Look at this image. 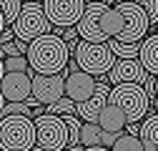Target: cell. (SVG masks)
Listing matches in <instances>:
<instances>
[{
  "label": "cell",
  "mask_w": 158,
  "mask_h": 151,
  "mask_svg": "<svg viewBox=\"0 0 158 151\" xmlns=\"http://www.w3.org/2000/svg\"><path fill=\"white\" fill-rule=\"evenodd\" d=\"M73 48L60 33H45L28 48V61L35 73H63L70 63Z\"/></svg>",
  "instance_id": "cell-1"
},
{
  "label": "cell",
  "mask_w": 158,
  "mask_h": 151,
  "mask_svg": "<svg viewBox=\"0 0 158 151\" xmlns=\"http://www.w3.org/2000/svg\"><path fill=\"white\" fill-rule=\"evenodd\" d=\"M38 146V126L33 116L10 113L0 121V149L3 151H30Z\"/></svg>",
  "instance_id": "cell-2"
},
{
  "label": "cell",
  "mask_w": 158,
  "mask_h": 151,
  "mask_svg": "<svg viewBox=\"0 0 158 151\" xmlns=\"http://www.w3.org/2000/svg\"><path fill=\"white\" fill-rule=\"evenodd\" d=\"M110 103L126 111L128 121H141L151 113V96L143 83H118L110 91Z\"/></svg>",
  "instance_id": "cell-3"
},
{
  "label": "cell",
  "mask_w": 158,
  "mask_h": 151,
  "mask_svg": "<svg viewBox=\"0 0 158 151\" xmlns=\"http://www.w3.org/2000/svg\"><path fill=\"white\" fill-rule=\"evenodd\" d=\"M73 55H75L78 66L88 73H93V76H106L118 61V55L113 53L110 43H93V41H83V38L75 45Z\"/></svg>",
  "instance_id": "cell-4"
},
{
  "label": "cell",
  "mask_w": 158,
  "mask_h": 151,
  "mask_svg": "<svg viewBox=\"0 0 158 151\" xmlns=\"http://www.w3.org/2000/svg\"><path fill=\"white\" fill-rule=\"evenodd\" d=\"M13 30H15V35L20 38V41H28V43H33L35 38L50 33L53 23H50V18H48L43 3L28 0V3L23 5V13L18 15V20L13 23Z\"/></svg>",
  "instance_id": "cell-5"
},
{
  "label": "cell",
  "mask_w": 158,
  "mask_h": 151,
  "mask_svg": "<svg viewBox=\"0 0 158 151\" xmlns=\"http://www.w3.org/2000/svg\"><path fill=\"white\" fill-rule=\"evenodd\" d=\"M38 126V146H43L45 151H65L70 144V128L63 116L58 113H40L35 116Z\"/></svg>",
  "instance_id": "cell-6"
},
{
  "label": "cell",
  "mask_w": 158,
  "mask_h": 151,
  "mask_svg": "<svg viewBox=\"0 0 158 151\" xmlns=\"http://www.w3.org/2000/svg\"><path fill=\"white\" fill-rule=\"evenodd\" d=\"M115 8L121 10L123 18H126V28H123L121 35H118V41L121 43H141V41H146V33L151 28L148 10L143 5L133 3V0H123V3H118Z\"/></svg>",
  "instance_id": "cell-7"
},
{
  "label": "cell",
  "mask_w": 158,
  "mask_h": 151,
  "mask_svg": "<svg viewBox=\"0 0 158 151\" xmlns=\"http://www.w3.org/2000/svg\"><path fill=\"white\" fill-rule=\"evenodd\" d=\"M88 0H43L53 28H73L81 23Z\"/></svg>",
  "instance_id": "cell-8"
},
{
  "label": "cell",
  "mask_w": 158,
  "mask_h": 151,
  "mask_svg": "<svg viewBox=\"0 0 158 151\" xmlns=\"http://www.w3.org/2000/svg\"><path fill=\"white\" fill-rule=\"evenodd\" d=\"M108 3H88L85 13L78 23V33H81L83 41H93V43H108L110 38L103 30V13L108 10Z\"/></svg>",
  "instance_id": "cell-9"
},
{
  "label": "cell",
  "mask_w": 158,
  "mask_h": 151,
  "mask_svg": "<svg viewBox=\"0 0 158 151\" xmlns=\"http://www.w3.org/2000/svg\"><path fill=\"white\" fill-rule=\"evenodd\" d=\"M65 76L68 73H35L33 71V96L50 106L65 96Z\"/></svg>",
  "instance_id": "cell-10"
},
{
  "label": "cell",
  "mask_w": 158,
  "mask_h": 151,
  "mask_svg": "<svg viewBox=\"0 0 158 151\" xmlns=\"http://www.w3.org/2000/svg\"><path fill=\"white\" fill-rule=\"evenodd\" d=\"M95 91H98V83H95L93 73L83 71L81 66L68 68V76H65V96L68 98H73L75 103H83L95 96Z\"/></svg>",
  "instance_id": "cell-11"
},
{
  "label": "cell",
  "mask_w": 158,
  "mask_h": 151,
  "mask_svg": "<svg viewBox=\"0 0 158 151\" xmlns=\"http://www.w3.org/2000/svg\"><path fill=\"white\" fill-rule=\"evenodd\" d=\"M148 76L151 73L141 58H118L115 66L108 71V81L113 86H118V83H146Z\"/></svg>",
  "instance_id": "cell-12"
},
{
  "label": "cell",
  "mask_w": 158,
  "mask_h": 151,
  "mask_svg": "<svg viewBox=\"0 0 158 151\" xmlns=\"http://www.w3.org/2000/svg\"><path fill=\"white\" fill-rule=\"evenodd\" d=\"M30 96H33V71L3 73V98L5 101H28Z\"/></svg>",
  "instance_id": "cell-13"
},
{
  "label": "cell",
  "mask_w": 158,
  "mask_h": 151,
  "mask_svg": "<svg viewBox=\"0 0 158 151\" xmlns=\"http://www.w3.org/2000/svg\"><path fill=\"white\" fill-rule=\"evenodd\" d=\"M108 101H110V88H108L106 83H98L95 96L88 98V101H83V103H78L75 113H78L83 121H98V119H101V111L108 106Z\"/></svg>",
  "instance_id": "cell-14"
},
{
  "label": "cell",
  "mask_w": 158,
  "mask_h": 151,
  "mask_svg": "<svg viewBox=\"0 0 158 151\" xmlns=\"http://www.w3.org/2000/svg\"><path fill=\"white\" fill-rule=\"evenodd\" d=\"M98 123H101V128L108 131V134L121 136L123 131H126V126H128V116H126L123 108H118L115 103L108 101V106L101 111V119H98Z\"/></svg>",
  "instance_id": "cell-15"
},
{
  "label": "cell",
  "mask_w": 158,
  "mask_h": 151,
  "mask_svg": "<svg viewBox=\"0 0 158 151\" xmlns=\"http://www.w3.org/2000/svg\"><path fill=\"white\" fill-rule=\"evenodd\" d=\"M141 61L148 68V73L158 76V33L148 35L146 41L141 43Z\"/></svg>",
  "instance_id": "cell-16"
},
{
  "label": "cell",
  "mask_w": 158,
  "mask_h": 151,
  "mask_svg": "<svg viewBox=\"0 0 158 151\" xmlns=\"http://www.w3.org/2000/svg\"><path fill=\"white\" fill-rule=\"evenodd\" d=\"M141 139L146 151H158V113H148L141 123Z\"/></svg>",
  "instance_id": "cell-17"
},
{
  "label": "cell",
  "mask_w": 158,
  "mask_h": 151,
  "mask_svg": "<svg viewBox=\"0 0 158 151\" xmlns=\"http://www.w3.org/2000/svg\"><path fill=\"white\" fill-rule=\"evenodd\" d=\"M110 151H146V144L138 134H121L115 139V144L110 146Z\"/></svg>",
  "instance_id": "cell-18"
},
{
  "label": "cell",
  "mask_w": 158,
  "mask_h": 151,
  "mask_svg": "<svg viewBox=\"0 0 158 151\" xmlns=\"http://www.w3.org/2000/svg\"><path fill=\"white\" fill-rule=\"evenodd\" d=\"M81 144L83 146H101L103 144V128L98 121H85L81 131Z\"/></svg>",
  "instance_id": "cell-19"
},
{
  "label": "cell",
  "mask_w": 158,
  "mask_h": 151,
  "mask_svg": "<svg viewBox=\"0 0 158 151\" xmlns=\"http://www.w3.org/2000/svg\"><path fill=\"white\" fill-rule=\"evenodd\" d=\"M0 5H3V20H0V25H13L18 20V15L23 13L25 0H0Z\"/></svg>",
  "instance_id": "cell-20"
},
{
  "label": "cell",
  "mask_w": 158,
  "mask_h": 151,
  "mask_svg": "<svg viewBox=\"0 0 158 151\" xmlns=\"http://www.w3.org/2000/svg\"><path fill=\"white\" fill-rule=\"evenodd\" d=\"M108 43L118 58H141V43H121L118 38H110Z\"/></svg>",
  "instance_id": "cell-21"
},
{
  "label": "cell",
  "mask_w": 158,
  "mask_h": 151,
  "mask_svg": "<svg viewBox=\"0 0 158 151\" xmlns=\"http://www.w3.org/2000/svg\"><path fill=\"white\" fill-rule=\"evenodd\" d=\"M10 71H33V66L28 61V53L25 55H8V58H3V73H10Z\"/></svg>",
  "instance_id": "cell-22"
},
{
  "label": "cell",
  "mask_w": 158,
  "mask_h": 151,
  "mask_svg": "<svg viewBox=\"0 0 158 151\" xmlns=\"http://www.w3.org/2000/svg\"><path fill=\"white\" fill-rule=\"evenodd\" d=\"M75 108H78V103H75L73 98L63 96V98H58L55 103H50L45 111H48V113H58V116H65V113H73Z\"/></svg>",
  "instance_id": "cell-23"
},
{
  "label": "cell",
  "mask_w": 158,
  "mask_h": 151,
  "mask_svg": "<svg viewBox=\"0 0 158 151\" xmlns=\"http://www.w3.org/2000/svg\"><path fill=\"white\" fill-rule=\"evenodd\" d=\"M28 48H30L28 41L15 38V41H10V43H3V50H0V53H3V58H8V55H25Z\"/></svg>",
  "instance_id": "cell-24"
},
{
  "label": "cell",
  "mask_w": 158,
  "mask_h": 151,
  "mask_svg": "<svg viewBox=\"0 0 158 151\" xmlns=\"http://www.w3.org/2000/svg\"><path fill=\"white\" fill-rule=\"evenodd\" d=\"M133 3L143 5V8L148 10V15H151V25L158 23V0H133Z\"/></svg>",
  "instance_id": "cell-25"
},
{
  "label": "cell",
  "mask_w": 158,
  "mask_h": 151,
  "mask_svg": "<svg viewBox=\"0 0 158 151\" xmlns=\"http://www.w3.org/2000/svg\"><path fill=\"white\" fill-rule=\"evenodd\" d=\"M156 78H158V76H148V78H146V91H148V96H151V101H158V93H156Z\"/></svg>",
  "instance_id": "cell-26"
},
{
  "label": "cell",
  "mask_w": 158,
  "mask_h": 151,
  "mask_svg": "<svg viewBox=\"0 0 158 151\" xmlns=\"http://www.w3.org/2000/svg\"><path fill=\"white\" fill-rule=\"evenodd\" d=\"M83 151H110V149H108V146H103V144H101V146H85V149H83Z\"/></svg>",
  "instance_id": "cell-27"
},
{
  "label": "cell",
  "mask_w": 158,
  "mask_h": 151,
  "mask_svg": "<svg viewBox=\"0 0 158 151\" xmlns=\"http://www.w3.org/2000/svg\"><path fill=\"white\" fill-rule=\"evenodd\" d=\"M88 3H108V5H110L113 0H88Z\"/></svg>",
  "instance_id": "cell-28"
},
{
  "label": "cell",
  "mask_w": 158,
  "mask_h": 151,
  "mask_svg": "<svg viewBox=\"0 0 158 151\" xmlns=\"http://www.w3.org/2000/svg\"><path fill=\"white\" fill-rule=\"evenodd\" d=\"M30 151H45V149H43V146H33Z\"/></svg>",
  "instance_id": "cell-29"
},
{
  "label": "cell",
  "mask_w": 158,
  "mask_h": 151,
  "mask_svg": "<svg viewBox=\"0 0 158 151\" xmlns=\"http://www.w3.org/2000/svg\"><path fill=\"white\" fill-rule=\"evenodd\" d=\"M153 111H156V113H158V101H153Z\"/></svg>",
  "instance_id": "cell-30"
},
{
  "label": "cell",
  "mask_w": 158,
  "mask_h": 151,
  "mask_svg": "<svg viewBox=\"0 0 158 151\" xmlns=\"http://www.w3.org/2000/svg\"><path fill=\"white\" fill-rule=\"evenodd\" d=\"M38 3H43V0H38Z\"/></svg>",
  "instance_id": "cell-31"
}]
</instances>
